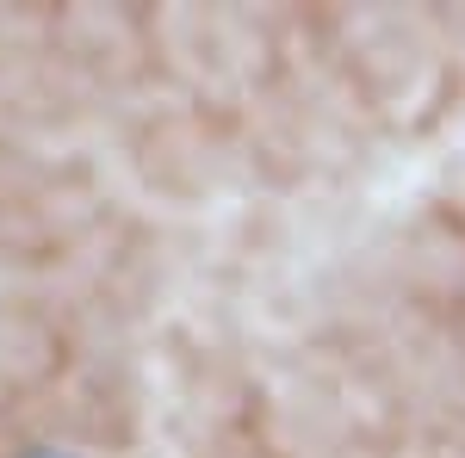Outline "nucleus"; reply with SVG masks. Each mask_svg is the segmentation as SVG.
I'll return each mask as SVG.
<instances>
[]
</instances>
